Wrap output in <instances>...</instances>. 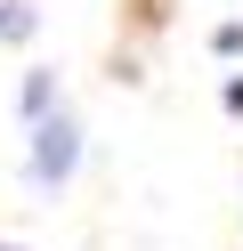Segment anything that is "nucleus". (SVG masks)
Segmentation results:
<instances>
[{
  "label": "nucleus",
  "mask_w": 243,
  "mask_h": 251,
  "mask_svg": "<svg viewBox=\"0 0 243 251\" xmlns=\"http://www.w3.org/2000/svg\"><path fill=\"white\" fill-rule=\"evenodd\" d=\"M25 130H32V146H25V178L41 186V195H57V186L81 170V114H73V105H49V114L25 122Z\"/></svg>",
  "instance_id": "obj_1"
},
{
  "label": "nucleus",
  "mask_w": 243,
  "mask_h": 251,
  "mask_svg": "<svg viewBox=\"0 0 243 251\" xmlns=\"http://www.w3.org/2000/svg\"><path fill=\"white\" fill-rule=\"evenodd\" d=\"M49 105H65V98H57V73H49V65H25V81H16V114L41 122Z\"/></svg>",
  "instance_id": "obj_2"
},
{
  "label": "nucleus",
  "mask_w": 243,
  "mask_h": 251,
  "mask_svg": "<svg viewBox=\"0 0 243 251\" xmlns=\"http://www.w3.org/2000/svg\"><path fill=\"white\" fill-rule=\"evenodd\" d=\"M41 33V8L32 0H0V41H32Z\"/></svg>",
  "instance_id": "obj_3"
},
{
  "label": "nucleus",
  "mask_w": 243,
  "mask_h": 251,
  "mask_svg": "<svg viewBox=\"0 0 243 251\" xmlns=\"http://www.w3.org/2000/svg\"><path fill=\"white\" fill-rule=\"evenodd\" d=\"M211 49H219V57H243V25H235V17H227V25H219V33H211Z\"/></svg>",
  "instance_id": "obj_4"
},
{
  "label": "nucleus",
  "mask_w": 243,
  "mask_h": 251,
  "mask_svg": "<svg viewBox=\"0 0 243 251\" xmlns=\"http://www.w3.org/2000/svg\"><path fill=\"white\" fill-rule=\"evenodd\" d=\"M219 105H227V114H243V73H227V89H219Z\"/></svg>",
  "instance_id": "obj_5"
},
{
  "label": "nucleus",
  "mask_w": 243,
  "mask_h": 251,
  "mask_svg": "<svg viewBox=\"0 0 243 251\" xmlns=\"http://www.w3.org/2000/svg\"><path fill=\"white\" fill-rule=\"evenodd\" d=\"M0 251H25V243H0Z\"/></svg>",
  "instance_id": "obj_6"
}]
</instances>
